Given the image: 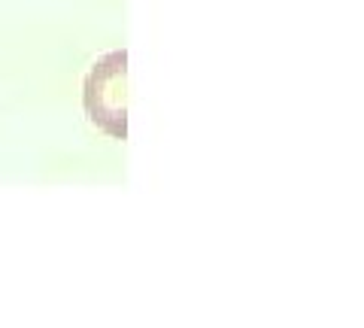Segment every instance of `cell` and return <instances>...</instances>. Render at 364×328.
I'll return each mask as SVG.
<instances>
[{"mask_svg": "<svg viewBox=\"0 0 364 328\" xmlns=\"http://www.w3.org/2000/svg\"><path fill=\"white\" fill-rule=\"evenodd\" d=\"M128 52H112L95 64L85 79V110L95 125H100L112 137H128Z\"/></svg>", "mask_w": 364, "mask_h": 328, "instance_id": "6da1fadb", "label": "cell"}]
</instances>
